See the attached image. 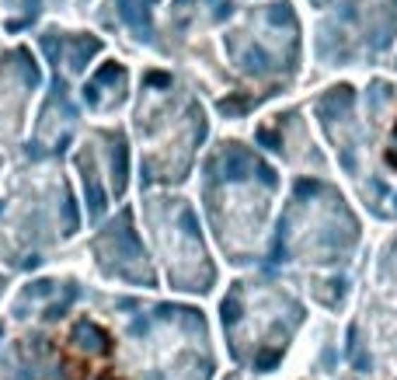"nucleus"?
Returning <instances> with one entry per match:
<instances>
[]
</instances>
